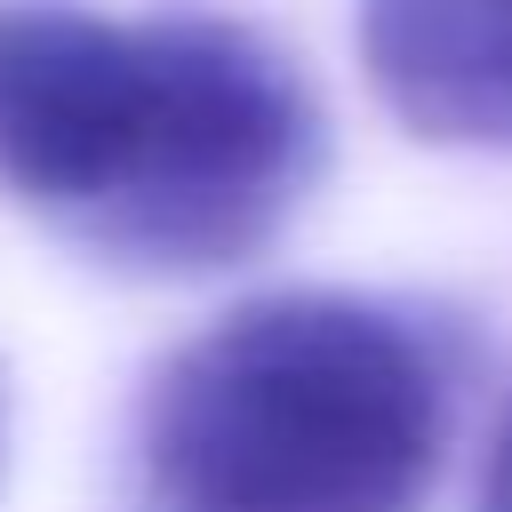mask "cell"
<instances>
[{"mask_svg": "<svg viewBox=\"0 0 512 512\" xmlns=\"http://www.w3.org/2000/svg\"><path fill=\"white\" fill-rule=\"evenodd\" d=\"M440 448V352L336 288L232 304L136 400L144 512H424Z\"/></svg>", "mask_w": 512, "mask_h": 512, "instance_id": "7a4b0ae2", "label": "cell"}, {"mask_svg": "<svg viewBox=\"0 0 512 512\" xmlns=\"http://www.w3.org/2000/svg\"><path fill=\"white\" fill-rule=\"evenodd\" d=\"M360 72L408 136L512 152V0H360Z\"/></svg>", "mask_w": 512, "mask_h": 512, "instance_id": "3957f363", "label": "cell"}, {"mask_svg": "<svg viewBox=\"0 0 512 512\" xmlns=\"http://www.w3.org/2000/svg\"><path fill=\"white\" fill-rule=\"evenodd\" d=\"M0 456H8V424H0Z\"/></svg>", "mask_w": 512, "mask_h": 512, "instance_id": "5b68a950", "label": "cell"}, {"mask_svg": "<svg viewBox=\"0 0 512 512\" xmlns=\"http://www.w3.org/2000/svg\"><path fill=\"white\" fill-rule=\"evenodd\" d=\"M472 512H512V408L496 416L488 432V456H480V504Z\"/></svg>", "mask_w": 512, "mask_h": 512, "instance_id": "277c9868", "label": "cell"}, {"mask_svg": "<svg viewBox=\"0 0 512 512\" xmlns=\"http://www.w3.org/2000/svg\"><path fill=\"white\" fill-rule=\"evenodd\" d=\"M320 176L304 72L240 16L0 0V192L112 272L256 256Z\"/></svg>", "mask_w": 512, "mask_h": 512, "instance_id": "6da1fadb", "label": "cell"}]
</instances>
